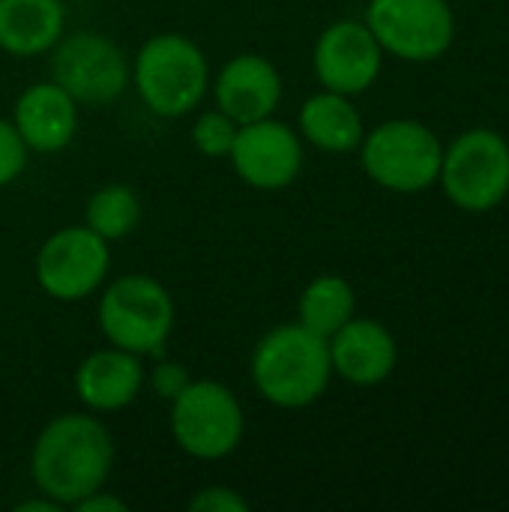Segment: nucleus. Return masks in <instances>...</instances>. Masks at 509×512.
I'll return each instance as SVG.
<instances>
[{
	"mask_svg": "<svg viewBox=\"0 0 509 512\" xmlns=\"http://www.w3.org/2000/svg\"><path fill=\"white\" fill-rule=\"evenodd\" d=\"M189 510L198 512H246L249 501L228 486H207L189 498Z\"/></svg>",
	"mask_w": 509,
	"mask_h": 512,
	"instance_id": "24",
	"label": "nucleus"
},
{
	"mask_svg": "<svg viewBox=\"0 0 509 512\" xmlns=\"http://www.w3.org/2000/svg\"><path fill=\"white\" fill-rule=\"evenodd\" d=\"M384 48L375 33L360 21H336L330 24L312 51V69L324 90L357 96L369 90L381 75Z\"/></svg>",
	"mask_w": 509,
	"mask_h": 512,
	"instance_id": "12",
	"label": "nucleus"
},
{
	"mask_svg": "<svg viewBox=\"0 0 509 512\" xmlns=\"http://www.w3.org/2000/svg\"><path fill=\"white\" fill-rule=\"evenodd\" d=\"M12 126L30 153H60L78 129V102L54 81L30 84L12 114Z\"/></svg>",
	"mask_w": 509,
	"mask_h": 512,
	"instance_id": "15",
	"label": "nucleus"
},
{
	"mask_svg": "<svg viewBox=\"0 0 509 512\" xmlns=\"http://www.w3.org/2000/svg\"><path fill=\"white\" fill-rule=\"evenodd\" d=\"M111 267L108 243L87 225L54 231L36 252V282L60 303H75L99 291Z\"/></svg>",
	"mask_w": 509,
	"mask_h": 512,
	"instance_id": "9",
	"label": "nucleus"
},
{
	"mask_svg": "<svg viewBox=\"0 0 509 512\" xmlns=\"http://www.w3.org/2000/svg\"><path fill=\"white\" fill-rule=\"evenodd\" d=\"M114 441L93 414H60L33 441L30 477L42 495L63 510L108 483Z\"/></svg>",
	"mask_w": 509,
	"mask_h": 512,
	"instance_id": "1",
	"label": "nucleus"
},
{
	"mask_svg": "<svg viewBox=\"0 0 509 512\" xmlns=\"http://www.w3.org/2000/svg\"><path fill=\"white\" fill-rule=\"evenodd\" d=\"M147 372L138 354L123 348H99L75 369V393L90 414H114L129 408L144 390Z\"/></svg>",
	"mask_w": 509,
	"mask_h": 512,
	"instance_id": "14",
	"label": "nucleus"
},
{
	"mask_svg": "<svg viewBox=\"0 0 509 512\" xmlns=\"http://www.w3.org/2000/svg\"><path fill=\"white\" fill-rule=\"evenodd\" d=\"M51 81L78 105H111L129 84V63L117 42L102 33L78 30L60 36L51 48Z\"/></svg>",
	"mask_w": 509,
	"mask_h": 512,
	"instance_id": "7",
	"label": "nucleus"
},
{
	"mask_svg": "<svg viewBox=\"0 0 509 512\" xmlns=\"http://www.w3.org/2000/svg\"><path fill=\"white\" fill-rule=\"evenodd\" d=\"M72 510L78 512H126V501L123 498H117V495H108L105 492V486L102 489H96V492H90L87 498H81Z\"/></svg>",
	"mask_w": 509,
	"mask_h": 512,
	"instance_id": "25",
	"label": "nucleus"
},
{
	"mask_svg": "<svg viewBox=\"0 0 509 512\" xmlns=\"http://www.w3.org/2000/svg\"><path fill=\"white\" fill-rule=\"evenodd\" d=\"M27 144L21 141L18 129L12 126V120L0 117V189L15 183L24 168H27Z\"/></svg>",
	"mask_w": 509,
	"mask_h": 512,
	"instance_id": "22",
	"label": "nucleus"
},
{
	"mask_svg": "<svg viewBox=\"0 0 509 512\" xmlns=\"http://www.w3.org/2000/svg\"><path fill=\"white\" fill-rule=\"evenodd\" d=\"M354 288L348 279L324 273L318 279H312L297 303V324H303L306 330H312L321 339H330L336 330H342L351 318H354Z\"/></svg>",
	"mask_w": 509,
	"mask_h": 512,
	"instance_id": "19",
	"label": "nucleus"
},
{
	"mask_svg": "<svg viewBox=\"0 0 509 512\" xmlns=\"http://www.w3.org/2000/svg\"><path fill=\"white\" fill-rule=\"evenodd\" d=\"M444 192L462 210L483 213L498 207L509 192V147L489 129H471L444 153L441 174Z\"/></svg>",
	"mask_w": 509,
	"mask_h": 512,
	"instance_id": "8",
	"label": "nucleus"
},
{
	"mask_svg": "<svg viewBox=\"0 0 509 512\" xmlns=\"http://www.w3.org/2000/svg\"><path fill=\"white\" fill-rule=\"evenodd\" d=\"M66 27L60 0H0V51L12 57L48 54Z\"/></svg>",
	"mask_w": 509,
	"mask_h": 512,
	"instance_id": "17",
	"label": "nucleus"
},
{
	"mask_svg": "<svg viewBox=\"0 0 509 512\" xmlns=\"http://www.w3.org/2000/svg\"><path fill=\"white\" fill-rule=\"evenodd\" d=\"M150 390L162 399V402H174L192 381L189 369L177 360H162L150 369Z\"/></svg>",
	"mask_w": 509,
	"mask_h": 512,
	"instance_id": "23",
	"label": "nucleus"
},
{
	"mask_svg": "<svg viewBox=\"0 0 509 512\" xmlns=\"http://www.w3.org/2000/svg\"><path fill=\"white\" fill-rule=\"evenodd\" d=\"M366 27L384 51L414 63L441 57L456 30L447 0H372Z\"/></svg>",
	"mask_w": 509,
	"mask_h": 512,
	"instance_id": "10",
	"label": "nucleus"
},
{
	"mask_svg": "<svg viewBox=\"0 0 509 512\" xmlns=\"http://www.w3.org/2000/svg\"><path fill=\"white\" fill-rule=\"evenodd\" d=\"M129 81L153 114L174 120L189 114L204 99L210 63L189 36L156 33L138 48Z\"/></svg>",
	"mask_w": 509,
	"mask_h": 512,
	"instance_id": "3",
	"label": "nucleus"
},
{
	"mask_svg": "<svg viewBox=\"0 0 509 512\" xmlns=\"http://www.w3.org/2000/svg\"><path fill=\"white\" fill-rule=\"evenodd\" d=\"M168 405L171 435L186 456L216 462L240 447L246 432L243 405L225 384L192 378L189 387Z\"/></svg>",
	"mask_w": 509,
	"mask_h": 512,
	"instance_id": "5",
	"label": "nucleus"
},
{
	"mask_svg": "<svg viewBox=\"0 0 509 512\" xmlns=\"http://www.w3.org/2000/svg\"><path fill=\"white\" fill-rule=\"evenodd\" d=\"M15 510L18 512H57V510H63V507H60V504H54L48 495H42L39 501H21Z\"/></svg>",
	"mask_w": 509,
	"mask_h": 512,
	"instance_id": "26",
	"label": "nucleus"
},
{
	"mask_svg": "<svg viewBox=\"0 0 509 512\" xmlns=\"http://www.w3.org/2000/svg\"><path fill=\"white\" fill-rule=\"evenodd\" d=\"M360 144L363 171L390 192H420L441 174V141L417 120H387Z\"/></svg>",
	"mask_w": 509,
	"mask_h": 512,
	"instance_id": "6",
	"label": "nucleus"
},
{
	"mask_svg": "<svg viewBox=\"0 0 509 512\" xmlns=\"http://www.w3.org/2000/svg\"><path fill=\"white\" fill-rule=\"evenodd\" d=\"M330 363L339 378L357 387H375L396 366V342L387 327L372 318H351L330 339Z\"/></svg>",
	"mask_w": 509,
	"mask_h": 512,
	"instance_id": "16",
	"label": "nucleus"
},
{
	"mask_svg": "<svg viewBox=\"0 0 509 512\" xmlns=\"http://www.w3.org/2000/svg\"><path fill=\"white\" fill-rule=\"evenodd\" d=\"M213 96H216V108L225 111L240 126L255 123L273 117V111L279 108L282 78L267 57L237 54L219 69L213 81Z\"/></svg>",
	"mask_w": 509,
	"mask_h": 512,
	"instance_id": "13",
	"label": "nucleus"
},
{
	"mask_svg": "<svg viewBox=\"0 0 509 512\" xmlns=\"http://www.w3.org/2000/svg\"><path fill=\"white\" fill-rule=\"evenodd\" d=\"M300 135L324 153H351L363 141V117L348 96L321 90L300 108Z\"/></svg>",
	"mask_w": 509,
	"mask_h": 512,
	"instance_id": "18",
	"label": "nucleus"
},
{
	"mask_svg": "<svg viewBox=\"0 0 509 512\" xmlns=\"http://www.w3.org/2000/svg\"><path fill=\"white\" fill-rule=\"evenodd\" d=\"M141 216H144V207H141L138 192L123 183L96 189L84 207V225L96 231L105 243L129 237L138 228Z\"/></svg>",
	"mask_w": 509,
	"mask_h": 512,
	"instance_id": "20",
	"label": "nucleus"
},
{
	"mask_svg": "<svg viewBox=\"0 0 509 512\" xmlns=\"http://www.w3.org/2000/svg\"><path fill=\"white\" fill-rule=\"evenodd\" d=\"M228 159L246 186L261 192H279L300 177L303 141L288 123L264 117L237 129Z\"/></svg>",
	"mask_w": 509,
	"mask_h": 512,
	"instance_id": "11",
	"label": "nucleus"
},
{
	"mask_svg": "<svg viewBox=\"0 0 509 512\" xmlns=\"http://www.w3.org/2000/svg\"><path fill=\"white\" fill-rule=\"evenodd\" d=\"M330 378V345L303 324L273 327L252 351V384L276 408H309L324 396Z\"/></svg>",
	"mask_w": 509,
	"mask_h": 512,
	"instance_id": "2",
	"label": "nucleus"
},
{
	"mask_svg": "<svg viewBox=\"0 0 509 512\" xmlns=\"http://www.w3.org/2000/svg\"><path fill=\"white\" fill-rule=\"evenodd\" d=\"M237 129H240L237 120H231L225 111L213 108V111H204V114L195 117L192 144L207 159H228V153L234 147V138H237Z\"/></svg>",
	"mask_w": 509,
	"mask_h": 512,
	"instance_id": "21",
	"label": "nucleus"
},
{
	"mask_svg": "<svg viewBox=\"0 0 509 512\" xmlns=\"http://www.w3.org/2000/svg\"><path fill=\"white\" fill-rule=\"evenodd\" d=\"M96 321L108 345L153 357L162 354L174 330V300L159 279L126 273L102 291Z\"/></svg>",
	"mask_w": 509,
	"mask_h": 512,
	"instance_id": "4",
	"label": "nucleus"
}]
</instances>
